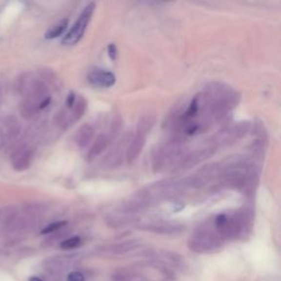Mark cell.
I'll return each mask as SVG.
<instances>
[{"mask_svg":"<svg viewBox=\"0 0 281 281\" xmlns=\"http://www.w3.org/2000/svg\"><path fill=\"white\" fill-rule=\"evenodd\" d=\"M68 281H85V276H83L81 272L78 271H74L70 272L67 277Z\"/></svg>","mask_w":281,"mask_h":281,"instance_id":"5bb4252c","label":"cell"},{"mask_svg":"<svg viewBox=\"0 0 281 281\" xmlns=\"http://www.w3.org/2000/svg\"><path fill=\"white\" fill-rule=\"evenodd\" d=\"M33 151L28 146H21L12 154V168L16 171H24L32 161Z\"/></svg>","mask_w":281,"mask_h":281,"instance_id":"277c9868","label":"cell"},{"mask_svg":"<svg viewBox=\"0 0 281 281\" xmlns=\"http://www.w3.org/2000/svg\"><path fill=\"white\" fill-rule=\"evenodd\" d=\"M19 109H20L21 116L24 119L33 118L34 114L39 111L38 108L35 107L32 102H30L28 99H24L23 101H22V102L20 103Z\"/></svg>","mask_w":281,"mask_h":281,"instance_id":"8fae6325","label":"cell"},{"mask_svg":"<svg viewBox=\"0 0 281 281\" xmlns=\"http://www.w3.org/2000/svg\"><path fill=\"white\" fill-rule=\"evenodd\" d=\"M109 142H110V138L108 135L100 134L98 138L96 139L95 143L92 144V146L90 147L89 152H88V155H87L88 160L91 161V160H94V158L98 157L101 153L105 151V148H107Z\"/></svg>","mask_w":281,"mask_h":281,"instance_id":"ba28073f","label":"cell"},{"mask_svg":"<svg viewBox=\"0 0 281 281\" xmlns=\"http://www.w3.org/2000/svg\"><path fill=\"white\" fill-rule=\"evenodd\" d=\"M30 281H43L41 278H39V277H31Z\"/></svg>","mask_w":281,"mask_h":281,"instance_id":"e0dca14e","label":"cell"},{"mask_svg":"<svg viewBox=\"0 0 281 281\" xmlns=\"http://www.w3.org/2000/svg\"><path fill=\"white\" fill-rule=\"evenodd\" d=\"M117 46H116V44L114 43H111V44H109V46H108V54H109V57H110V60H114L117 59Z\"/></svg>","mask_w":281,"mask_h":281,"instance_id":"9a60e30c","label":"cell"},{"mask_svg":"<svg viewBox=\"0 0 281 281\" xmlns=\"http://www.w3.org/2000/svg\"><path fill=\"white\" fill-rule=\"evenodd\" d=\"M75 101H76V96H75L73 91H70L67 96V99H66V105H67L69 109H72L75 104Z\"/></svg>","mask_w":281,"mask_h":281,"instance_id":"2e32d148","label":"cell"},{"mask_svg":"<svg viewBox=\"0 0 281 281\" xmlns=\"http://www.w3.org/2000/svg\"><path fill=\"white\" fill-rule=\"evenodd\" d=\"M81 243V240L79 236H73L69 237V239L63 241L60 243V248L63 249H73L78 247L79 245Z\"/></svg>","mask_w":281,"mask_h":281,"instance_id":"4fadbf2b","label":"cell"},{"mask_svg":"<svg viewBox=\"0 0 281 281\" xmlns=\"http://www.w3.org/2000/svg\"><path fill=\"white\" fill-rule=\"evenodd\" d=\"M95 9L96 4L94 2L87 4L82 12L80 13V16H79L77 21L75 22V24L72 26L69 32L65 35L63 40H61V43L65 44V45H74V44H76L80 41L83 37V34L86 32L87 26L91 20V17L94 15Z\"/></svg>","mask_w":281,"mask_h":281,"instance_id":"6da1fadb","label":"cell"},{"mask_svg":"<svg viewBox=\"0 0 281 281\" xmlns=\"http://www.w3.org/2000/svg\"><path fill=\"white\" fill-rule=\"evenodd\" d=\"M189 245H190L192 249L197 250V252H205V250H210L213 247H217L219 245V240L212 232L202 230L191 236Z\"/></svg>","mask_w":281,"mask_h":281,"instance_id":"7a4b0ae2","label":"cell"},{"mask_svg":"<svg viewBox=\"0 0 281 281\" xmlns=\"http://www.w3.org/2000/svg\"><path fill=\"white\" fill-rule=\"evenodd\" d=\"M68 23H69L68 19H64V20H60V22H57L56 24L53 25L52 28L45 33V39L53 40V39L60 37V35L65 32L66 29H67Z\"/></svg>","mask_w":281,"mask_h":281,"instance_id":"30bf717a","label":"cell"},{"mask_svg":"<svg viewBox=\"0 0 281 281\" xmlns=\"http://www.w3.org/2000/svg\"><path fill=\"white\" fill-rule=\"evenodd\" d=\"M87 109V101L83 97H79V99L75 101L74 107L72 108V114H70V123L76 122L85 114Z\"/></svg>","mask_w":281,"mask_h":281,"instance_id":"9c48e42d","label":"cell"},{"mask_svg":"<svg viewBox=\"0 0 281 281\" xmlns=\"http://www.w3.org/2000/svg\"><path fill=\"white\" fill-rule=\"evenodd\" d=\"M66 225H67V222L66 221H57L54 223L48 224L46 227H44L41 231V234L46 235V234H52V233H56L59 232L61 228H64Z\"/></svg>","mask_w":281,"mask_h":281,"instance_id":"7c38bea8","label":"cell"},{"mask_svg":"<svg viewBox=\"0 0 281 281\" xmlns=\"http://www.w3.org/2000/svg\"><path fill=\"white\" fill-rule=\"evenodd\" d=\"M3 136L7 140H12L20 134L21 126L16 117H8L3 122Z\"/></svg>","mask_w":281,"mask_h":281,"instance_id":"52a82bcc","label":"cell"},{"mask_svg":"<svg viewBox=\"0 0 281 281\" xmlns=\"http://www.w3.org/2000/svg\"><path fill=\"white\" fill-rule=\"evenodd\" d=\"M146 133L140 131H136V133L134 135V138L131 140V143L127 147V152H126V158L129 162H133L136 158L140 156V154L142 153L144 145L146 143V139H147Z\"/></svg>","mask_w":281,"mask_h":281,"instance_id":"5b68a950","label":"cell"},{"mask_svg":"<svg viewBox=\"0 0 281 281\" xmlns=\"http://www.w3.org/2000/svg\"><path fill=\"white\" fill-rule=\"evenodd\" d=\"M87 79L90 85L100 88L112 87L117 81V78L114 76V74L103 69L92 70V72H90L89 75L87 76Z\"/></svg>","mask_w":281,"mask_h":281,"instance_id":"3957f363","label":"cell"},{"mask_svg":"<svg viewBox=\"0 0 281 281\" xmlns=\"http://www.w3.org/2000/svg\"><path fill=\"white\" fill-rule=\"evenodd\" d=\"M95 135V130L90 124H83L77 130L74 140L79 148H86Z\"/></svg>","mask_w":281,"mask_h":281,"instance_id":"8992f818","label":"cell"}]
</instances>
